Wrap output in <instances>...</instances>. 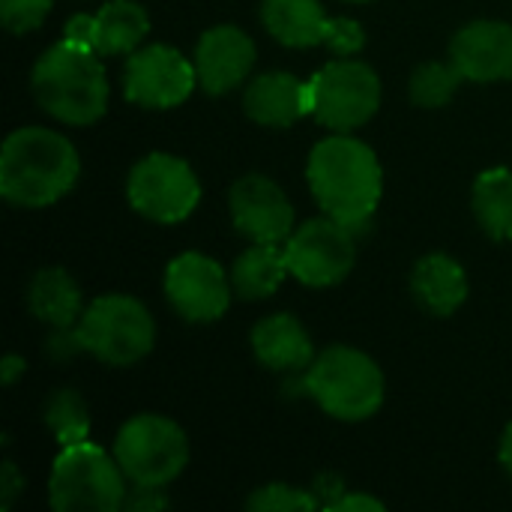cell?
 Returning <instances> with one entry per match:
<instances>
[{
  "mask_svg": "<svg viewBox=\"0 0 512 512\" xmlns=\"http://www.w3.org/2000/svg\"><path fill=\"white\" fill-rule=\"evenodd\" d=\"M309 189L321 210L351 231L369 225L381 201V165L369 144L333 135L315 144L309 156Z\"/></svg>",
  "mask_w": 512,
  "mask_h": 512,
  "instance_id": "6da1fadb",
  "label": "cell"
},
{
  "mask_svg": "<svg viewBox=\"0 0 512 512\" xmlns=\"http://www.w3.org/2000/svg\"><path fill=\"white\" fill-rule=\"evenodd\" d=\"M75 144L51 129H15L0 153V195L15 207H48L78 180Z\"/></svg>",
  "mask_w": 512,
  "mask_h": 512,
  "instance_id": "7a4b0ae2",
  "label": "cell"
},
{
  "mask_svg": "<svg viewBox=\"0 0 512 512\" xmlns=\"http://www.w3.org/2000/svg\"><path fill=\"white\" fill-rule=\"evenodd\" d=\"M33 93L60 123L90 126L108 108V78L96 51L60 39L33 66Z\"/></svg>",
  "mask_w": 512,
  "mask_h": 512,
  "instance_id": "3957f363",
  "label": "cell"
},
{
  "mask_svg": "<svg viewBox=\"0 0 512 512\" xmlns=\"http://www.w3.org/2000/svg\"><path fill=\"white\" fill-rule=\"evenodd\" d=\"M306 390L336 420H369L384 402V375L372 357L357 348L336 345L312 360Z\"/></svg>",
  "mask_w": 512,
  "mask_h": 512,
  "instance_id": "277c9868",
  "label": "cell"
},
{
  "mask_svg": "<svg viewBox=\"0 0 512 512\" xmlns=\"http://www.w3.org/2000/svg\"><path fill=\"white\" fill-rule=\"evenodd\" d=\"M123 468L90 441L63 447L51 468L48 498L57 512H114L126 504Z\"/></svg>",
  "mask_w": 512,
  "mask_h": 512,
  "instance_id": "5b68a950",
  "label": "cell"
},
{
  "mask_svg": "<svg viewBox=\"0 0 512 512\" xmlns=\"http://www.w3.org/2000/svg\"><path fill=\"white\" fill-rule=\"evenodd\" d=\"M75 333L87 354L111 366L138 363L156 342L150 312L126 294H105L93 300L75 324Z\"/></svg>",
  "mask_w": 512,
  "mask_h": 512,
  "instance_id": "8992f818",
  "label": "cell"
},
{
  "mask_svg": "<svg viewBox=\"0 0 512 512\" xmlns=\"http://www.w3.org/2000/svg\"><path fill=\"white\" fill-rule=\"evenodd\" d=\"M114 459L132 486L162 489L189 462V441L177 423L159 414H138L126 420L114 441Z\"/></svg>",
  "mask_w": 512,
  "mask_h": 512,
  "instance_id": "52a82bcc",
  "label": "cell"
},
{
  "mask_svg": "<svg viewBox=\"0 0 512 512\" xmlns=\"http://www.w3.org/2000/svg\"><path fill=\"white\" fill-rule=\"evenodd\" d=\"M381 105V81L363 60H333L309 81V114L336 132L363 126Z\"/></svg>",
  "mask_w": 512,
  "mask_h": 512,
  "instance_id": "ba28073f",
  "label": "cell"
},
{
  "mask_svg": "<svg viewBox=\"0 0 512 512\" xmlns=\"http://www.w3.org/2000/svg\"><path fill=\"white\" fill-rule=\"evenodd\" d=\"M126 195L144 219L174 225L198 207L201 183L183 159L168 153H150L132 168Z\"/></svg>",
  "mask_w": 512,
  "mask_h": 512,
  "instance_id": "9c48e42d",
  "label": "cell"
},
{
  "mask_svg": "<svg viewBox=\"0 0 512 512\" xmlns=\"http://www.w3.org/2000/svg\"><path fill=\"white\" fill-rule=\"evenodd\" d=\"M354 258V231L330 216L309 219L306 225L294 228V234L285 240L288 270L309 288H330L342 282L351 273Z\"/></svg>",
  "mask_w": 512,
  "mask_h": 512,
  "instance_id": "30bf717a",
  "label": "cell"
},
{
  "mask_svg": "<svg viewBox=\"0 0 512 512\" xmlns=\"http://www.w3.org/2000/svg\"><path fill=\"white\" fill-rule=\"evenodd\" d=\"M198 84L195 63L171 45H147L129 54L123 72L126 99L144 108H174Z\"/></svg>",
  "mask_w": 512,
  "mask_h": 512,
  "instance_id": "8fae6325",
  "label": "cell"
},
{
  "mask_svg": "<svg viewBox=\"0 0 512 512\" xmlns=\"http://www.w3.org/2000/svg\"><path fill=\"white\" fill-rule=\"evenodd\" d=\"M231 291L234 288L225 270L201 252L177 255L165 270V294L171 306L195 324L222 318L228 312Z\"/></svg>",
  "mask_w": 512,
  "mask_h": 512,
  "instance_id": "7c38bea8",
  "label": "cell"
},
{
  "mask_svg": "<svg viewBox=\"0 0 512 512\" xmlns=\"http://www.w3.org/2000/svg\"><path fill=\"white\" fill-rule=\"evenodd\" d=\"M234 228L252 243H285L294 234V207L285 192L261 174H249L231 189Z\"/></svg>",
  "mask_w": 512,
  "mask_h": 512,
  "instance_id": "4fadbf2b",
  "label": "cell"
},
{
  "mask_svg": "<svg viewBox=\"0 0 512 512\" xmlns=\"http://www.w3.org/2000/svg\"><path fill=\"white\" fill-rule=\"evenodd\" d=\"M450 63L468 81H507L512 78V24L474 21L450 42Z\"/></svg>",
  "mask_w": 512,
  "mask_h": 512,
  "instance_id": "5bb4252c",
  "label": "cell"
},
{
  "mask_svg": "<svg viewBox=\"0 0 512 512\" xmlns=\"http://www.w3.org/2000/svg\"><path fill=\"white\" fill-rule=\"evenodd\" d=\"M255 63V42L231 24L210 27L195 48V72L198 84L207 93L234 90Z\"/></svg>",
  "mask_w": 512,
  "mask_h": 512,
  "instance_id": "9a60e30c",
  "label": "cell"
},
{
  "mask_svg": "<svg viewBox=\"0 0 512 512\" xmlns=\"http://www.w3.org/2000/svg\"><path fill=\"white\" fill-rule=\"evenodd\" d=\"M246 114L261 126H291L309 114V81L288 72L258 75L243 96Z\"/></svg>",
  "mask_w": 512,
  "mask_h": 512,
  "instance_id": "2e32d148",
  "label": "cell"
},
{
  "mask_svg": "<svg viewBox=\"0 0 512 512\" xmlns=\"http://www.w3.org/2000/svg\"><path fill=\"white\" fill-rule=\"evenodd\" d=\"M252 351L273 372H300L312 366V339L294 315H270L252 330Z\"/></svg>",
  "mask_w": 512,
  "mask_h": 512,
  "instance_id": "e0dca14e",
  "label": "cell"
},
{
  "mask_svg": "<svg viewBox=\"0 0 512 512\" xmlns=\"http://www.w3.org/2000/svg\"><path fill=\"white\" fill-rule=\"evenodd\" d=\"M411 291L426 312L453 315L468 297V279L450 255H426L411 273Z\"/></svg>",
  "mask_w": 512,
  "mask_h": 512,
  "instance_id": "ac0fdd59",
  "label": "cell"
},
{
  "mask_svg": "<svg viewBox=\"0 0 512 512\" xmlns=\"http://www.w3.org/2000/svg\"><path fill=\"white\" fill-rule=\"evenodd\" d=\"M261 21L276 42L288 48H312L324 42L330 18L321 0H264Z\"/></svg>",
  "mask_w": 512,
  "mask_h": 512,
  "instance_id": "d6986e66",
  "label": "cell"
},
{
  "mask_svg": "<svg viewBox=\"0 0 512 512\" xmlns=\"http://www.w3.org/2000/svg\"><path fill=\"white\" fill-rule=\"evenodd\" d=\"M27 303L30 312L45 321L51 330H66L75 327L84 315L81 309V291L72 282V276L60 267H45L30 279L27 288Z\"/></svg>",
  "mask_w": 512,
  "mask_h": 512,
  "instance_id": "ffe728a7",
  "label": "cell"
},
{
  "mask_svg": "<svg viewBox=\"0 0 512 512\" xmlns=\"http://www.w3.org/2000/svg\"><path fill=\"white\" fill-rule=\"evenodd\" d=\"M288 273L285 249H279V243H252L231 267V288L243 300H264L276 294Z\"/></svg>",
  "mask_w": 512,
  "mask_h": 512,
  "instance_id": "44dd1931",
  "label": "cell"
},
{
  "mask_svg": "<svg viewBox=\"0 0 512 512\" xmlns=\"http://www.w3.org/2000/svg\"><path fill=\"white\" fill-rule=\"evenodd\" d=\"M150 30V18L141 3L135 0H111L96 12V51L111 54H132L144 42Z\"/></svg>",
  "mask_w": 512,
  "mask_h": 512,
  "instance_id": "7402d4cb",
  "label": "cell"
},
{
  "mask_svg": "<svg viewBox=\"0 0 512 512\" xmlns=\"http://www.w3.org/2000/svg\"><path fill=\"white\" fill-rule=\"evenodd\" d=\"M474 213L495 240H512V171L489 168L474 183Z\"/></svg>",
  "mask_w": 512,
  "mask_h": 512,
  "instance_id": "603a6c76",
  "label": "cell"
},
{
  "mask_svg": "<svg viewBox=\"0 0 512 512\" xmlns=\"http://www.w3.org/2000/svg\"><path fill=\"white\" fill-rule=\"evenodd\" d=\"M45 423L54 432L60 447H72V444H84L90 435V417L87 408L81 402L78 393L72 390H60L48 399L45 405Z\"/></svg>",
  "mask_w": 512,
  "mask_h": 512,
  "instance_id": "cb8c5ba5",
  "label": "cell"
},
{
  "mask_svg": "<svg viewBox=\"0 0 512 512\" xmlns=\"http://www.w3.org/2000/svg\"><path fill=\"white\" fill-rule=\"evenodd\" d=\"M462 72L453 63H423L411 78V99L420 108H441L453 99Z\"/></svg>",
  "mask_w": 512,
  "mask_h": 512,
  "instance_id": "d4e9b609",
  "label": "cell"
},
{
  "mask_svg": "<svg viewBox=\"0 0 512 512\" xmlns=\"http://www.w3.org/2000/svg\"><path fill=\"white\" fill-rule=\"evenodd\" d=\"M318 504L321 501L315 498V492L294 489V486H282V483L261 486L246 501V507L252 512H312Z\"/></svg>",
  "mask_w": 512,
  "mask_h": 512,
  "instance_id": "484cf974",
  "label": "cell"
},
{
  "mask_svg": "<svg viewBox=\"0 0 512 512\" xmlns=\"http://www.w3.org/2000/svg\"><path fill=\"white\" fill-rule=\"evenodd\" d=\"M54 0H0V18H3V27L12 30V33H27V30H36L48 9H51Z\"/></svg>",
  "mask_w": 512,
  "mask_h": 512,
  "instance_id": "4316f807",
  "label": "cell"
},
{
  "mask_svg": "<svg viewBox=\"0 0 512 512\" xmlns=\"http://www.w3.org/2000/svg\"><path fill=\"white\" fill-rule=\"evenodd\" d=\"M321 45H327V48H330L333 54H339V57H351V54H357V51L366 45V33H363V27H360L357 21H351V18H330Z\"/></svg>",
  "mask_w": 512,
  "mask_h": 512,
  "instance_id": "83f0119b",
  "label": "cell"
},
{
  "mask_svg": "<svg viewBox=\"0 0 512 512\" xmlns=\"http://www.w3.org/2000/svg\"><path fill=\"white\" fill-rule=\"evenodd\" d=\"M63 39L96 51V15H72L63 27ZM99 54V51H96Z\"/></svg>",
  "mask_w": 512,
  "mask_h": 512,
  "instance_id": "f1b7e54d",
  "label": "cell"
},
{
  "mask_svg": "<svg viewBox=\"0 0 512 512\" xmlns=\"http://www.w3.org/2000/svg\"><path fill=\"white\" fill-rule=\"evenodd\" d=\"M24 489V477L18 474V468L12 462H3V477H0V507L9 510L15 495Z\"/></svg>",
  "mask_w": 512,
  "mask_h": 512,
  "instance_id": "f546056e",
  "label": "cell"
},
{
  "mask_svg": "<svg viewBox=\"0 0 512 512\" xmlns=\"http://www.w3.org/2000/svg\"><path fill=\"white\" fill-rule=\"evenodd\" d=\"M126 507L135 512H150V510H162L168 507V498L159 495V489H150V486H135V495L126 498Z\"/></svg>",
  "mask_w": 512,
  "mask_h": 512,
  "instance_id": "4dcf8cb0",
  "label": "cell"
},
{
  "mask_svg": "<svg viewBox=\"0 0 512 512\" xmlns=\"http://www.w3.org/2000/svg\"><path fill=\"white\" fill-rule=\"evenodd\" d=\"M330 510H366V512H381L384 504L378 498H369V495H342Z\"/></svg>",
  "mask_w": 512,
  "mask_h": 512,
  "instance_id": "1f68e13d",
  "label": "cell"
},
{
  "mask_svg": "<svg viewBox=\"0 0 512 512\" xmlns=\"http://www.w3.org/2000/svg\"><path fill=\"white\" fill-rule=\"evenodd\" d=\"M21 372H24V357H18V354L3 357V363H0V378H3L6 387L15 384V378H18Z\"/></svg>",
  "mask_w": 512,
  "mask_h": 512,
  "instance_id": "d6a6232c",
  "label": "cell"
},
{
  "mask_svg": "<svg viewBox=\"0 0 512 512\" xmlns=\"http://www.w3.org/2000/svg\"><path fill=\"white\" fill-rule=\"evenodd\" d=\"M501 462H504V468L512 474V423L507 426L504 438H501Z\"/></svg>",
  "mask_w": 512,
  "mask_h": 512,
  "instance_id": "836d02e7",
  "label": "cell"
},
{
  "mask_svg": "<svg viewBox=\"0 0 512 512\" xmlns=\"http://www.w3.org/2000/svg\"><path fill=\"white\" fill-rule=\"evenodd\" d=\"M348 3H369V0H348Z\"/></svg>",
  "mask_w": 512,
  "mask_h": 512,
  "instance_id": "e575fe53",
  "label": "cell"
}]
</instances>
